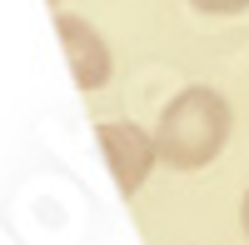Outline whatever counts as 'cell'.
<instances>
[{"mask_svg":"<svg viewBox=\"0 0 249 245\" xmlns=\"http://www.w3.org/2000/svg\"><path fill=\"white\" fill-rule=\"evenodd\" d=\"M230 130H234V110H230V100L219 90H210V85L179 90L170 105L160 110V125H155L160 165H170V170H204L224 150Z\"/></svg>","mask_w":249,"mask_h":245,"instance_id":"obj_1","label":"cell"},{"mask_svg":"<svg viewBox=\"0 0 249 245\" xmlns=\"http://www.w3.org/2000/svg\"><path fill=\"white\" fill-rule=\"evenodd\" d=\"M95 140H100V150H105V165H110V175H115L120 195H135L144 180H150V170L160 165L155 135L140 130V125H130V120H100V125H95Z\"/></svg>","mask_w":249,"mask_h":245,"instance_id":"obj_2","label":"cell"},{"mask_svg":"<svg viewBox=\"0 0 249 245\" xmlns=\"http://www.w3.org/2000/svg\"><path fill=\"white\" fill-rule=\"evenodd\" d=\"M55 30H60V45H65V60H70V75L80 90H100L110 80V45L100 40V30L90 20H80L70 10L55 15Z\"/></svg>","mask_w":249,"mask_h":245,"instance_id":"obj_3","label":"cell"},{"mask_svg":"<svg viewBox=\"0 0 249 245\" xmlns=\"http://www.w3.org/2000/svg\"><path fill=\"white\" fill-rule=\"evenodd\" d=\"M195 5L204 15H239V10H249V0H195Z\"/></svg>","mask_w":249,"mask_h":245,"instance_id":"obj_4","label":"cell"},{"mask_svg":"<svg viewBox=\"0 0 249 245\" xmlns=\"http://www.w3.org/2000/svg\"><path fill=\"white\" fill-rule=\"evenodd\" d=\"M239 220H244V235H249V190H244V205H239Z\"/></svg>","mask_w":249,"mask_h":245,"instance_id":"obj_5","label":"cell"}]
</instances>
